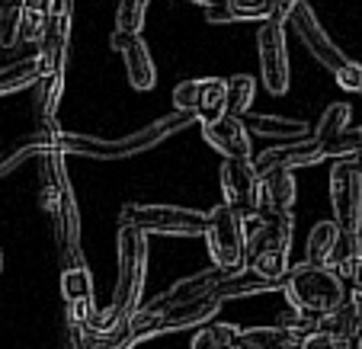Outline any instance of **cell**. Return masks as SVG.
Wrapping results in <instances>:
<instances>
[{
  "instance_id": "1",
  "label": "cell",
  "mask_w": 362,
  "mask_h": 349,
  "mask_svg": "<svg viewBox=\"0 0 362 349\" xmlns=\"http://www.w3.org/2000/svg\"><path fill=\"white\" fill-rule=\"evenodd\" d=\"M189 122H196L186 112H177V116H167L160 122L148 125V129L135 131L132 138H122V141H100V138H83V135H68V131L55 129L48 131V148H55L62 154H77V158H96V160H119L129 158V154H141L154 144H160L164 138H170L173 131L186 129Z\"/></svg>"
},
{
  "instance_id": "2",
  "label": "cell",
  "mask_w": 362,
  "mask_h": 349,
  "mask_svg": "<svg viewBox=\"0 0 362 349\" xmlns=\"http://www.w3.org/2000/svg\"><path fill=\"white\" fill-rule=\"evenodd\" d=\"M42 192H45V206L55 215V231L62 237V256L68 266H81V215L71 192L68 173H64V154L55 148H45V164H42Z\"/></svg>"
},
{
  "instance_id": "3",
  "label": "cell",
  "mask_w": 362,
  "mask_h": 349,
  "mask_svg": "<svg viewBox=\"0 0 362 349\" xmlns=\"http://www.w3.org/2000/svg\"><path fill=\"white\" fill-rule=\"evenodd\" d=\"M282 288H286L288 304L295 311H308L317 317L330 314L346 298V279L334 266H317V263L292 266Z\"/></svg>"
},
{
  "instance_id": "4",
  "label": "cell",
  "mask_w": 362,
  "mask_h": 349,
  "mask_svg": "<svg viewBox=\"0 0 362 349\" xmlns=\"http://www.w3.org/2000/svg\"><path fill=\"white\" fill-rule=\"evenodd\" d=\"M288 244H292V218L288 215H267L263 212L260 227L247 234L244 266L260 273L263 279L286 285L288 276Z\"/></svg>"
},
{
  "instance_id": "5",
  "label": "cell",
  "mask_w": 362,
  "mask_h": 349,
  "mask_svg": "<svg viewBox=\"0 0 362 349\" xmlns=\"http://www.w3.org/2000/svg\"><path fill=\"white\" fill-rule=\"evenodd\" d=\"M119 225L138 227L141 234H177V237H199L205 234V215L180 206H154V202H132L122 208Z\"/></svg>"
},
{
  "instance_id": "6",
  "label": "cell",
  "mask_w": 362,
  "mask_h": 349,
  "mask_svg": "<svg viewBox=\"0 0 362 349\" xmlns=\"http://www.w3.org/2000/svg\"><path fill=\"white\" fill-rule=\"evenodd\" d=\"M247 221L234 212L231 206H215L205 215V244L209 256L221 269H240L244 266V247H247Z\"/></svg>"
},
{
  "instance_id": "7",
  "label": "cell",
  "mask_w": 362,
  "mask_h": 349,
  "mask_svg": "<svg viewBox=\"0 0 362 349\" xmlns=\"http://www.w3.org/2000/svg\"><path fill=\"white\" fill-rule=\"evenodd\" d=\"M221 192H225V206H231L244 221L263 218V189L253 160H225Z\"/></svg>"
},
{
  "instance_id": "8",
  "label": "cell",
  "mask_w": 362,
  "mask_h": 349,
  "mask_svg": "<svg viewBox=\"0 0 362 349\" xmlns=\"http://www.w3.org/2000/svg\"><path fill=\"white\" fill-rule=\"evenodd\" d=\"M330 206L334 225L346 234H359L362 227V177L349 167V160H334L330 167Z\"/></svg>"
},
{
  "instance_id": "9",
  "label": "cell",
  "mask_w": 362,
  "mask_h": 349,
  "mask_svg": "<svg viewBox=\"0 0 362 349\" xmlns=\"http://www.w3.org/2000/svg\"><path fill=\"white\" fill-rule=\"evenodd\" d=\"M177 112H186L196 122H215L225 116V81L221 77H192L173 90Z\"/></svg>"
},
{
  "instance_id": "10",
  "label": "cell",
  "mask_w": 362,
  "mask_h": 349,
  "mask_svg": "<svg viewBox=\"0 0 362 349\" xmlns=\"http://www.w3.org/2000/svg\"><path fill=\"white\" fill-rule=\"evenodd\" d=\"M257 48H260V77L263 87L269 93H286L288 90V48H286V23L267 20L260 23V35H257Z\"/></svg>"
},
{
  "instance_id": "11",
  "label": "cell",
  "mask_w": 362,
  "mask_h": 349,
  "mask_svg": "<svg viewBox=\"0 0 362 349\" xmlns=\"http://www.w3.org/2000/svg\"><path fill=\"white\" fill-rule=\"evenodd\" d=\"M288 20H292V26H295V32H298V39L305 42V48L311 52V55L317 58V61L324 64V68H330L337 74V71L343 68V64L349 61L346 55H343L340 48L330 42V35L321 29V23H317V16H315V10L308 7L305 0H301L298 7L288 13Z\"/></svg>"
},
{
  "instance_id": "12",
  "label": "cell",
  "mask_w": 362,
  "mask_h": 349,
  "mask_svg": "<svg viewBox=\"0 0 362 349\" xmlns=\"http://www.w3.org/2000/svg\"><path fill=\"white\" fill-rule=\"evenodd\" d=\"M110 45L125 58V74H129V83L135 90H151L154 83H158L154 58H151L148 45H144L135 32H122V29H116V32L110 35Z\"/></svg>"
},
{
  "instance_id": "13",
  "label": "cell",
  "mask_w": 362,
  "mask_h": 349,
  "mask_svg": "<svg viewBox=\"0 0 362 349\" xmlns=\"http://www.w3.org/2000/svg\"><path fill=\"white\" fill-rule=\"evenodd\" d=\"M68 39H71V16L48 13L39 35V52H35V58L42 64V77L64 74V68H68Z\"/></svg>"
},
{
  "instance_id": "14",
  "label": "cell",
  "mask_w": 362,
  "mask_h": 349,
  "mask_svg": "<svg viewBox=\"0 0 362 349\" xmlns=\"http://www.w3.org/2000/svg\"><path fill=\"white\" fill-rule=\"evenodd\" d=\"M324 160L321 144L315 138H301V141H286V144H276L269 151H263L260 158L253 160L257 173H267V170H298V167H315Z\"/></svg>"
},
{
  "instance_id": "15",
  "label": "cell",
  "mask_w": 362,
  "mask_h": 349,
  "mask_svg": "<svg viewBox=\"0 0 362 349\" xmlns=\"http://www.w3.org/2000/svg\"><path fill=\"white\" fill-rule=\"evenodd\" d=\"M202 138L212 144L218 154H225V160H250V131L244 129V122L234 116H221L215 122H202Z\"/></svg>"
},
{
  "instance_id": "16",
  "label": "cell",
  "mask_w": 362,
  "mask_h": 349,
  "mask_svg": "<svg viewBox=\"0 0 362 349\" xmlns=\"http://www.w3.org/2000/svg\"><path fill=\"white\" fill-rule=\"evenodd\" d=\"M221 304L215 295H202V298H189V302L170 304L160 311V333H173V330H189V327H205L218 317Z\"/></svg>"
},
{
  "instance_id": "17",
  "label": "cell",
  "mask_w": 362,
  "mask_h": 349,
  "mask_svg": "<svg viewBox=\"0 0 362 349\" xmlns=\"http://www.w3.org/2000/svg\"><path fill=\"white\" fill-rule=\"evenodd\" d=\"M324 333L337 336V340H349L362 330V292H346L340 304H337L330 314L321 317V327Z\"/></svg>"
},
{
  "instance_id": "18",
  "label": "cell",
  "mask_w": 362,
  "mask_h": 349,
  "mask_svg": "<svg viewBox=\"0 0 362 349\" xmlns=\"http://www.w3.org/2000/svg\"><path fill=\"white\" fill-rule=\"evenodd\" d=\"M263 189V212L267 215H288L295 206V179L292 170H267L260 173Z\"/></svg>"
},
{
  "instance_id": "19",
  "label": "cell",
  "mask_w": 362,
  "mask_h": 349,
  "mask_svg": "<svg viewBox=\"0 0 362 349\" xmlns=\"http://www.w3.org/2000/svg\"><path fill=\"white\" fill-rule=\"evenodd\" d=\"M244 129L250 135L269 138V141H301L308 138V125L298 122V119H286V116H244L240 119Z\"/></svg>"
},
{
  "instance_id": "20",
  "label": "cell",
  "mask_w": 362,
  "mask_h": 349,
  "mask_svg": "<svg viewBox=\"0 0 362 349\" xmlns=\"http://www.w3.org/2000/svg\"><path fill=\"white\" fill-rule=\"evenodd\" d=\"M273 288H279L276 282L263 279L260 273H253L250 266H240V269H231V273L225 276V279L215 285V298L218 302H228V298H244V295H260V292H273Z\"/></svg>"
},
{
  "instance_id": "21",
  "label": "cell",
  "mask_w": 362,
  "mask_h": 349,
  "mask_svg": "<svg viewBox=\"0 0 362 349\" xmlns=\"http://www.w3.org/2000/svg\"><path fill=\"white\" fill-rule=\"evenodd\" d=\"M42 81V64L39 58H20V61L0 68V96L7 93H20V90H29Z\"/></svg>"
},
{
  "instance_id": "22",
  "label": "cell",
  "mask_w": 362,
  "mask_h": 349,
  "mask_svg": "<svg viewBox=\"0 0 362 349\" xmlns=\"http://www.w3.org/2000/svg\"><path fill=\"white\" fill-rule=\"evenodd\" d=\"M295 343H298V336H292L282 327H250L238 333L234 349H288Z\"/></svg>"
},
{
  "instance_id": "23",
  "label": "cell",
  "mask_w": 362,
  "mask_h": 349,
  "mask_svg": "<svg viewBox=\"0 0 362 349\" xmlns=\"http://www.w3.org/2000/svg\"><path fill=\"white\" fill-rule=\"evenodd\" d=\"M257 93V81L250 74H234L225 81V112L234 119H244Z\"/></svg>"
},
{
  "instance_id": "24",
  "label": "cell",
  "mask_w": 362,
  "mask_h": 349,
  "mask_svg": "<svg viewBox=\"0 0 362 349\" xmlns=\"http://www.w3.org/2000/svg\"><path fill=\"white\" fill-rule=\"evenodd\" d=\"M340 237V227L334 221H321V225L311 227L308 234V263H317V266H330V254Z\"/></svg>"
},
{
  "instance_id": "25",
  "label": "cell",
  "mask_w": 362,
  "mask_h": 349,
  "mask_svg": "<svg viewBox=\"0 0 362 349\" xmlns=\"http://www.w3.org/2000/svg\"><path fill=\"white\" fill-rule=\"evenodd\" d=\"M62 295L64 302L74 304V302H87V298H93V276H90V269L83 266H64L62 273Z\"/></svg>"
},
{
  "instance_id": "26",
  "label": "cell",
  "mask_w": 362,
  "mask_h": 349,
  "mask_svg": "<svg viewBox=\"0 0 362 349\" xmlns=\"http://www.w3.org/2000/svg\"><path fill=\"white\" fill-rule=\"evenodd\" d=\"M238 327L231 324H205L192 340V349H234L238 346Z\"/></svg>"
},
{
  "instance_id": "27",
  "label": "cell",
  "mask_w": 362,
  "mask_h": 349,
  "mask_svg": "<svg viewBox=\"0 0 362 349\" xmlns=\"http://www.w3.org/2000/svg\"><path fill=\"white\" fill-rule=\"evenodd\" d=\"M234 23H267L273 20V0H225Z\"/></svg>"
},
{
  "instance_id": "28",
  "label": "cell",
  "mask_w": 362,
  "mask_h": 349,
  "mask_svg": "<svg viewBox=\"0 0 362 349\" xmlns=\"http://www.w3.org/2000/svg\"><path fill=\"white\" fill-rule=\"evenodd\" d=\"M349 116H353V110H349L346 103H334V106H327L324 110V116H321V122H317V129H315V141L317 144H324L327 138H334V135H340V131H346V125H349Z\"/></svg>"
},
{
  "instance_id": "29",
  "label": "cell",
  "mask_w": 362,
  "mask_h": 349,
  "mask_svg": "<svg viewBox=\"0 0 362 349\" xmlns=\"http://www.w3.org/2000/svg\"><path fill=\"white\" fill-rule=\"evenodd\" d=\"M362 148V129H353V131H340V135H334V138H327V141L321 144V151H324V158H334V160H346V158H353L356 151Z\"/></svg>"
},
{
  "instance_id": "30",
  "label": "cell",
  "mask_w": 362,
  "mask_h": 349,
  "mask_svg": "<svg viewBox=\"0 0 362 349\" xmlns=\"http://www.w3.org/2000/svg\"><path fill=\"white\" fill-rule=\"evenodd\" d=\"M362 256V244H359V234H346L340 231V237H337V247H334V254H330V266L337 269V273H346L349 263L359 260Z\"/></svg>"
},
{
  "instance_id": "31",
  "label": "cell",
  "mask_w": 362,
  "mask_h": 349,
  "mask_svg": "<svg viewBox=\"0 0 362 349\" xmlns=\"http://www.w3.org/2000/svg\"><path fill=\"white\" fill-rule=\"evenodd\" d=\"M144 10H148V0H119L116 29L138 35L141 32V26H144Z\"/></svg>"
},
{
  "instance_id": "32",
  "label": "cell",
  "mask_w": 362,
  "mask_h": 349,
  "mask_svg": "<svg viewBox=\"0 0 362 349\" xmlns=\"http://www.w3.org/2000/svg\"><path fill=\"white\" fill-rule=\"evenodd\" d=\"M42 90H39V112L42 119H52L62 103V93H64V74H52V77H42Z\"/></svg>"
},
{
  "instance_id": "33",
  "label": "cell",
  "mask_w": 362,
  "mask_h": 349,
  "mask_svg": "<svg viewBox=\"0 0 362 349\" xmlns=\"http://www.w3.org/2000/svg\"><path fill=\"white\" fill-rule=\"evenodd\" d=\"M276 327H282V330H288L292 336H308V333H315L317 327H321V317L317 314H308V311H282L279 314V324Z\"/></svg>"
},
{
  "instance_id": "34",
  "label": "cell",
  "mask_w": 362,
  "mask_h": 349,
  "mask_svg": "<svg viewBox=\"0 0 362 349\" xmlns=\"http://www.w3.org/2000/svg\"><path fill=\"white\" fill-rule=\"evenodd\" d=\"M132 346H135V340H132V333H129V317L119 321L110 333L90 336V343H87V349H132Z\"/></svg>"
},
{
  "instance_id": "35",
  "label": "cell",
  "mask_w": 362,
  "mask_h": 349,
  "mask_svg": "<svg viewBox=\"0 0 362 349\" xmlns=\"http://www.w3.org/2000/svg\"><path fill=\"white\" fill-rule=\"evenodd\" d=\"M0 42H4V45L20 42V4H10V7L4 10V20H0Z\"/></svg>"
},
{
  "instance_id": "36",
  "label": "cell",
  "mask_w": 362,
  "mask_h": 349,
  "mask_svg": "<svg viewBox=\"0 0 362 349\" xmlns=\"http://www.w3.org/2000/svg\"><path fill=\"white\" fill-rule=\"evenodd\" d=\"M337 83H340L343 90H349V93H359V87H362V64L346 61L340 71H337Z\"/></svg>"
},
{
  "instance_id": "37",
  "label": "cell",
  "mask_w": 362,
  "mask_h": 349,
  "mask_svg": "<svg viewBox=\"0 0 362 349\" xmlns=\"http://www.w3.org/2000/svg\"><path fill=\"white\" fill-rule=\"evenodd\" d=\"M298 349H340V340L324 330H315V333H308L298 340Z\"/></svg>"
},
{
  "instance_id": "38",
  "label": "cell",
  "mask_w": 362,
  "mask_h": 349,
  "mask_svg": "<svg viewBox=\"0 0 362 349\" xmlns=\"http://www.w3.org/2000/svg\"><path fill=\"white\" fill-rule=\"evenodd\" d=\"M20 4V13H35V16H48L52 10V0H16Z\"/></svg>"
},
{
  "instance_id": "39",
  "label": "cell",
  "mask_w": 362,
  "mask_h": 349,
  "mask_svg": "<svg viewBox=\"0 0 362 349\" xmlns=\"http://www.w3.org/2000/svg\"><path fill=\"white\" fill-rule=\"evenodd\" d=\"M301 0H273V20H279V23H286L288 20V13H292L295 7H298Z\"/></svg>"
},
{
  "instance_id": "40",
  "label": "cell",
  "mask_w": 362,
  "mask_h": 349,
  "mask_svg": "<svg viewBox=\"0 0 362 349\" xmlns=\"http://www.w3.org/2000/svg\"><path fill=\"white\" fill-rule=\"evenodd\" d=\"M343 279H349V282H353L356 292H362V256H359V260L349 263V269L343 273Z\"/></svg>"
},
{
  "instance_id": "41",
  "label": "cell",
  "mask_w": 362,
  "mask_h": 349,
  "mask_svg": "<svg viewBox=\"0 0 362 349\" xmlns=\"http://www.w3.org/2000/svg\"><path fill=\"white\" fill-rule=\"evenodd\" d=\"M346 160H349V167H353V170H356V173H359V177H362V148H359V151L353 154V158H346Z\"/></svg>"
},
{
  "instance_id": "42",
  "label": "cell",
  "mask_w": 362,
  "mask_h": 349,
  "mask_svg": "<svg viewBox=\"0 0 362 349\" xmlns=\"http://www.w3.org/2000/svg\"><path fill=\"white\" fill-rule=\"evenodd\" d=\"M189 4H199V7H218V4H225V0H189Z\"/></svg>"
},
{
  "instance_id": "43",
  "label": "cell",
  "mask_w": 362,
  "mask_h": 349,
  "mask_svg": "<svg viewBox=\"0 0 362 349\" xmlns=\"http://www.w3.org/2000/svg\"><path fill=\"white\" fill-rule=\"evenodd\" d=\"M0 269H4V250H0Z\"/></svg>"
},
{
  "instance_id": "44",
  "label": "cell",
  "mask_w": 362,
  "mask_h": 349,
  "mask_svg": "<svg viewBox=\"0 0 362 349\" xmlns=\"http://www.w3.org/2000/svg\"><path fill=\"white\" fill-rule=\"evenodd\" d=\"M359 93H362V87H359Z\"/></svg>"
}]
</instances>
